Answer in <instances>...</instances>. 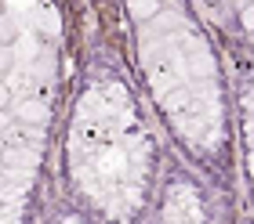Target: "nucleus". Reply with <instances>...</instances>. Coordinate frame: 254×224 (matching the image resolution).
<instances>
[{
    "mask_svg": "<svg viewBox=\"0 0 254 224\" xmlns=\"http://www.w3.org/2000/svg\"><path fill=\"white\" fill-rule=\"evenodd\" d=\"M127 11L134 22H149L160 15V0H127Z\"/></svg>",
    "mask_w": 254,
    "mask_h": 224,
    "instance_id": "obj_1",
    "label": "nucleus"
},
{
    "mask_svg": "<svg viewBox=\"0 0 254 224\" xmlns=\"http://www.w3.org/2000/svg\"><path fill=\"white\" fill-rule=\"evenodd\" d=\"M4 98H7V94H4V87H0V105H4Z\"/></svg>",
    "mask_w": 254,
    "mask_h": 224,
    "instance_id": "obj_2",
    "label": "nucleus"
}]
</instances>
